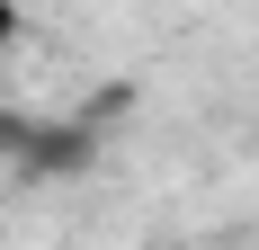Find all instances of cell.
I'll return each instance as SVG.
<instances>
[{"label": "cell", "mask_w": 259, "mask_h": 250, "mask_svg": "<svg viewBox=\"0 0 259 250\" xmlns=\"http://www.w3.org/2000/svg\"><path fill=\"white\" fill-rule=\"evenodd\" d=\"M9 36H18V0H0V45H9Z\"/></svg>", "instance_id": "1"}]
</instances>
